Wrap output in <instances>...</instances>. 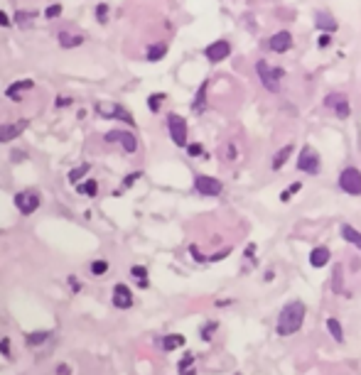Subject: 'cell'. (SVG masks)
Masks as SVG:
<instances>
[{
    "label": "cell",
    "mask_w": 361,
    "mask_h": 375,
    "mask_svg": "<svg viewBox=\"0 0 361 375\" xmlns=\"http://www.w3.org/2000/svg\"><path fill=\"white\" fill-rule=\"evenodd\" d=\"M185 341H187V338H185L182 333H169V336H165V338H162V348H165V351L182 348V346H185Z\"/></svg>",
    "instance_id": "cell-18"
},
{
    "label": "cell",
    "mask_w": 361,
    "mask_h": 375,
    "mask_svg": "<svg viewBox=\"0 0 361 375\" xmlns=\"http://www.w3.org/2000/svg\"><path fill=\"white\" fill-rule=\"evenodd\" d=\"M106 142H118L125 152H135L138 150V140L133 132H125V130H111L106 132Z\"/></svg>",
    "instance_id": "cell-8"
},
{
    "label": "cell",
    "mask_w": 361,
    "mask_h": 375,
    "mask_svg": "<svg viewBox=\"0 0 361 375\" xmlns=\"http://www.w3.org/2000/svg\"><path fill=\"white\" fill-rule=\"evenodd\" d=\"M300 189H302V184H300V181L290 184V186H288V189H285V192L280 194V201H290V197H292V194H297Z\"/></svg>",
    "instance_id": "cell-28"
},
{
    "label": "cell",
    "mask_w": 361,
    "mask_h": 375,
    "mask_svg": "<svg viewBox=\"0 0 361 375\" xmlns=\"http://www.w3.org/2000/svg\"><path fill=\"white\" fill-rule=\"evenodd\" d=\"M52 333L49 331H37V333H27V343L30 346H42L47 338H49Z\"/></svg>",
    "instance_id": "cell-26"
},
{
    "label": "cell",
    "mask_w": 361,
    "mask_h": 375,
    "mask_svg": "<svg viewBox=\"0 0 361 375\" xmlns=\"http://www.w3.org/2000/svg\"><path fill=\"white\" fill-rule=\"evenodd\" d=\"M268 47H270L273 52H278V54H285L288 49H292V35H290L288 30H280V32H275V35L268 40Z\"/></svg>",
    "instance_id": "cell-11"
},
{
    "label": "cell",
    "mask_w": 361,
    "mask_h": 375,
    "mask_svg": "<svg viewBox=\"0 0 361 375\" xmlns=\"http://www.w3.org/2000/svg\"><path fill=\"white\" fill-rule=\"evenodd\" d=\"M327 263H329V248H324V245L312 248V253H310V265H312V267H324Z\"/></svg>",
    "instance_id": "cell-15"
},
{
    "label": "cell",
    "mask_w": 361,
    "mask_h": 375,
    "mask_svg": "<svg viewBox=\"0 0 361 375\" xmlns=\"http://www.w3.org/2000/svg\"><path fill=\"white\" fill-rule=\"evenodd\" d=\"M15 206H18V211L23 216H30V214H35L40 209V194L32 192V189L20 192V194H15Z\"/></svg>",
    "instance_id": "cell-6"
},
{
    "label": "cell",
    "mask_w": 361,
    "mask_h": 375,
    "mask_svg": "<svg viewBox=\"0 0 361 375\" xmlns=\"http://www.w3.org/2000/svg\"><path fill=\"white\" fill-rule=\"evenodd\" d=\"M113 307H118V309H130L133 307V292L125 285L113 287Z\"/></svg>",
    "instance_id": "cell-13"
},
{
    "label": "cell",
    "mask_w": 361,
    "mask_h": 375,
    "mask_svg": "<svg viewBox=\"0 0 361 375\" xmlns=\"http://www.w3.org/2000/svg\"><path fill=\"white\" fill-rule=\"evenodd\" d=\"M344 101H346V96H344V93L332 91V93H327V96H324V108H332V110H334V108H337V106H341Z\"/></svg>",
    "instance_id": "cell-24"
},
{
    "label": "cell",
    "mask_w": 361,
    "mask_h": 375,
    "mask_svg": "<svg viewBox=\"0 0 361 375\" xmlns=\"http://www.w3.org/2000/svg\"><path fill=\"white\" fill-rule=\"evenodd\" d=\"M167 130H169V137L177 147H187V123H185L182 115L169 113L167 115Z\"/></svg>",
    "instance_id": "cell-4"
},
{
    "label": "cell",
    "mask_w": 361,
    "mask_h": 375,
    "mask_svg": "<svg viewBox=\"0 0 361 375\" xmlns=\"http://www.w3.org/2000/svg\"><path fill=\"white\" fill-rule=\"evenodd\" d=\"M290 154H292V145H285L280 152H275V157H273V162H270V169H273V172H278V169H280V167L288 162V157H290Z\"/></svg>",
    "instance_id": "cell-20"
},
{
    "label": "cell",
    "mask_w": 361,
    "mask_h": 375,
    "mask_svg": "<svg viewBox=\"0 0 361 375\" xmlns=\"http://www.w3.org/2000/svg\"><path fill=\"white\" fill-rule=\"evenodd\" d=\"M96 110H98V115H103V118H118V120H125L128 125H135V123H133V115H130L123 106H118V103H113V108H108L106 103H98Z\"/></svg>",
    "instance_id": "cell-10"
},
{
    "label": "cell",
    "mask_w": 361,
    "mask_h": 375,
    "mask_svg": "<svg viewBox=\"0 0 361 375\" xmlns=\"http://www.w3.org/2000/svg\"><path fill=\"white\" fill-rule=\"evenodd\" d=\"M15 20H18V22L25 27L30 20H35V13H15Z\"/></svg>",
    "instance_id": "cell-32"
},
{
    "label": "cell",
    "mask_w": 361,
    "mask_h": 375,
    "mask_svg": "<svg viewBox=\"0 0 361 375\" xmlns=\"http://www.w3.org/2000/svg\"><path fill=\"white\" fill-rule=\"evenodd\" d=\"M319 154L314 152L312 145H305L300 150V157H297V169L305 172V174H319Z\"/></svg>",
    "instance_id": "cell-5"
},
{
    "label": "cell",
    "mask_w": 361,
    "mask_h": 375,
    "mask_svg": "<svg viewBox=\"0 0 361 375\" xmlns=\"http://www.w3.org/2000/svg\"><path fill=\"white\" fill-rule=\"evenodd\" d=\"M130 275H135V277H138V282H140V280H147V272H145V267H140V265L130 267Z\"/></svg>",
    "instance_id": "cell-33"
},
{
    "label": "cell",
    "mask_w": 361,
    "mask_h": 375,
    "mask_svg": "<svg viewBox=\"0 0 361 375\" xmlns=\"http://www.w3.org/2000/svg\"><path fill=\"white\" fill-rule=\"evenodd\" d=\"M138 176H140V172H135V174H130V176H125V181H123V186H130V184H133V181H135Z\"/></svg>",
    "instance_id": "cell-43"
},
{
    "label": "cell",
    "mask_w": 361,
    "mask_h": 375,
    "mask_svg": "<svg viewBox=\"0 0 361 375\" xmlns=\"http://www.w3.org/2000/svg\"><path fill=\"white\" fill-rule=\"evenodd\" d=\"M45 15H47V18H57V15H62V5H49Z\"/></svg>",
    "instance_id": "cell-39"
},
{
    "label": "cell",
    "mask_w": 361,
    "mask_h": 375,
    "mask_svg": "<svg viewBox=\"0 0 361 375\" xmlns=\"http://www.w3.org/2000/svg\"><path fill=\"white\" fill-rule=\"evenodd\" d=\"M226 157H229V159L236 157V145H234V142H226Z\"/></svg>",
    "instance_id": "cell-41"
},
{
    "label": "cell",
    "mask_w": 361,
    "mask_h": 375,
    "mask_svg": "<svg viewBox=\"0 0 361 375\" xmlns=\"http://www.w3.org/2000/svg\"><path fill=\"white\" fill-rule=\"evenodd\" d=\"M231 54V44L226 42V40H219V42H212L207 49H204V57L212 62V64H219V62H224L226 57Z\"/></svg>",
    "instance_id": "cell-9"
},
{
    "label": "cell",
    "mask_w": 361,
    "mask_h": 375,
    "mask_svg": "<svg viewBox=\"0 0 361 375\" xmlns=\"http://www.w3.org/2000/svg\"><path fill=\"white\" fill-rule=\"evenodd\" d=\"M256 74L261 76L265 91H270V93H278V91H280V79L285 76V71H283L280 66H273V64H268V62L261 59V62L256 64Z\"/></svg>",
    "instance_id": "cell-2"
},
{
    "label": "cell",
    "mask_w": 361,
    "mask_h": 375,
    "mask_svg": "<svg viewBox=\"0 0 361 375\" xmlns=\"http://www.w3.org/2000/svg\"><path fill=\"white\" fill-rule=\"evenodd\" d=\"M192 363H194V358H192V355H185L182 360H179V370H182V373H187Z\"/></svg>",
    "instance_id": "cell-35"
},
{
    "label": "cell",
    "mask_w": 361,
    "mask_h": 375,
    "mask_svg": "<svg viewBox=\"0 0 361 375\" xmlns=\"http://www.w3.org/2000/svg\"><path fill=\"white\" fill-rule=\"evenodd\" d=\"M194 189L202 194V197H219L221 194V181L217 179V176H209V174H199L197 179H194Z\"/></svg>",
    "instance_id": "cell-7"
},
{
    "label": "cell",
    "mask_w": 361,
    "mask_h": 375,
    "mask_svg": "<svg viewBox=\"0 0 361 375\" xmlns=\"http://www.w3.org/2000/svg\"><path fill=\"white\" fill-rule=\"evenodd\" d=\"M0 27H10V18L5 13H0Z\"/></svg>",
    "instance_id": "cell-42"
},
{
    "label": "cell",
    "mask_w": 361,
    "mask_h": 375,
    "mask_svg": "<svg viewBox=\"0 0 361 375\" xmlns=\"http://www.w3.org/2000/svg\"><path fill=\"white\" fill-rule=\"evenodd\" d=\"M69 287H72L74 292H79V289H81V285H79V280H76V277H69Z\"/></svg>",
    "instance_id": "cell-44"
},
{
    "label": "cell",
    "mask_w": 361,
    "mask_h": 375,
    "mask_svg": "<svg viewBox=\"0 0 361 375\" xmlns=\"http://www.w3.org/2000/svg\"><path fill=\"white\" fill-rule=\"evenodd\" d=\"M59 44L64 47V49H74V47H81L84 44V37L81 35H72V32H59Z\"/></svg>",
    "instance_id": "cell-16"
},
{
    "label": "cell",
    "mask_w": 361,
    "mask_h": 375,
    "mask_svg": "<svg viewBox=\"0 0 361 375\" xmlns=\"http://www.w3.org/2000/svg\"><path fill=\"white\" fill-rule=\"evenodd\" d=\"M341 236H344V241H346V243H351L354 248H359V250H361V233H359L354 226H349V223H346V226H341Z\"/></svg>",
    "instance_id": "cell-17"
},
{
    "label": "cell",
    "mask_w": 361,
    "mask_h": 375,
    "mask_svg": "<svg viewBox=\"0 0 361 375\" xmlns=\"http://www.w3.org/2000/svg\"><path fill=\"white\" fill-rule=\"evenodd\" d=\"M108 270V263L106 260H96V263H91V272L94 275H103Z\"/></svg>",
    "instance_id": "cell-31"
},
{
    "label": "cell",
    "mask_w": 361,
    "mask_h": 375,
    "mask_svg": "<svg viewBox=\"0 0 361 375\" xmlns=\"http://www.w3.org/2000/svg\"><path fill=\"white\" fill-rule=\"evenodd\" d=\"M76 189H79L81 194H86V197H96V194H98V184H96L94 179H86L84 184L76 186Z\"/></svg>",
    "instance_id": "cell-25"
},
{
    "label": "cell",
    "mask_w": 361,
    "mask_h": 375,
    "mask_svg": "<svg viewBox=\"0 0 361 375\" xmlns=\"http://www.w3.org/2000/svg\"><path fill=\"white\" fill-rule=\"evenodd\" d=\"M59 375H69V368L67 365H59Z\"/></svg>",
    "instance_id": "cell-45"
},
{
    "label": "cell",
    "mask_w": 361,
    "mask_h": 375,
    "mask_svg": "<svg viewBox=\"0 0 361 375\" xmlns=\"http://www.w3.org/2000/svg\"><path fill=\"white\" fill-rule=\"evenodd\" d=\"M165 54H167V44H165V42H157V44H150V47H147V52H145L147 62H160V59H162Z\"/></svg>",
    "instance_id": "cell-19"
},
{
    "label": "cell",
    "mask_w": 361,
    "mask_h": 375,
    "mask_svg": "<svg viewBox=\"0 0 361 375\" xmlns=\"http://www.w3.org/2000/svg\"><path fill=\"white\" fill-rule=\"evenodd\" d=\"M106 13H108V5H106V3H101V5L96 8V15H98V22H106Z\"/></svg>",
    "instance_id": "cell-36"
},
{
    "label": "cell",
    "mask_w": 361,
    "mask_h": 375,
    "mask_svg": "<svg viewBox=\"0 0 361 375\" xmlns=\"http://www.w3.org/2000/svg\"><path fill=\"white\" fill-rule=\"evenodd\" d=\"M334 113H337V118H341V120H344V118H349V113H351L349 101H344L341 106H337V108H334Z\"/></svg>",
    "instance_id": "cell-30"
},
{
    "label": "cell",
    "mask_w": 361,
    "mask_h": 375,
    "mask_svg": "<svg viewBox=\"0 0 361 375\" xmlns=\"http://www.w3.org/2000/svg\"><path fill=\"white\" fill-rule=\"evenodd\" d=\"M0 353L10 355V338H0Z\"/></svg>",
    "instance_id": "cell-38"
},
{
    "label": "cell",
    "mask_w": 361,
    "mask_h": 375,
    "mask_svg": "<svg viewBox=\"0 0 361 375\" xmlns=\"http://www.w3.org/2000/svg\"><path fill=\"white\" fill-rule=\"evenodd\" d=\"M27 128V120H15V123H5L0 125V142H10L15 140L18 135H23Z\"/></svg>",
    "instance_id": "cell-12"
},
{
    "label": "cell",
    "mask_w": 361,
    "mask_h": 375,
    "mask_svg": "<svg viewBox=\"0 0 361 375\" xmlns=\"http://www.w3.org/2000/svg\"><path fill=\"white\" fill-rule=\"evenodd\" d=\"M329 42H332V40H329V35L324 32V35H319V40H317V47H319V49H324V47H329Z\"/></svg>",
    "instance_id": "cell-40"
},
{
    "label": "cell",
    "mask_w": 361,
    "mask_h": 375,
    "mask_svg": "<svg viewBox=\"0 0 361 375\" xmlns=\"http://www.w3.org/2000/svg\"><path fill=\"white\" fill-rule=\"evenodd\" d=\"M327 329H329V333H332V338L334 341H344V329H341V324H339V319H334V316H329L327 319Z\"/></svg>",
    "instance_id": "cell-23"
},
{
    "label": "cell",
    "mask_w": 361,
    "mask_h": 375,
    "mask_svg": "<svg viewBox=\"0 0 361 375\" xmlns=\"http://www.w3.org/2000/svg\"><path fill=\"white\" fill-rule=\"evenodd\" d=\"M339 189L351 194V197H359L361 194V172L356 167H346L341 169L339 174Z\"/></svg>",
    "instance_id": "cell-3"
},
{
    "label": "cell",
    "mask_w": 361,
    "mask_h": 375,
    "mask_svg": "<svg viewBox=\"0 0 361 375\" xmlns=\"http://www.w3.org/2000/svg\"><path fill=\"white\" fill-rule=\"evenodd\" d=\"M86 172H89V164H79L76 169H72V172H69V181H72V184H76V181H79V179H81Z\"/></svg>",
    "instance_id": "cell-27"
},
{
    "label": "cell",
    "mask_w": 361,
    "mask_h": 375,
    "mask_svg": "<svg viewBox=\"0 0 361 375\" xmlns=\"http://www.w3.org/2000/svg\"><path fill=\"white\" fill-rule=\"evenodd\" d=\"M214 329H217V321L207 324V326H204V331H202V338H204V341H209V336L214 333Z\"/></svg>",
    "instance_id": "cell-37"
},
{
    "label": "cell",
    "mask_w": 361,
    "mask_h": 375,
    "mask_svg": "<svg viewBox=\"0 0 361 375\" xmlns=\"http://www.w3.org/2000/svg\"><path fill=\"white\" fill-rule=\"evenodd\" d=\"M30 88H35V81L25 79V81H15V84H10L5 93H8L10 98H18V93H20V91H30Z\"/></svg>",
    "instance_id": "cell-21"
},
{
    "label": "cell",
    "mask_w": 361,
    "mask_h": 375,
    "mask_svg": "<svg viewBox=\"0 0 361 375\" xmlns=\"http://www.w3.org/2000/svg\"><path fill=\"white\" fill-rule=\"evenodd\" d=\"M162 101H165V93H155V96H150V98H147V108H150L152 113H157Z\"/></svg>",
    "instance_id": "cell-29"
},
{
    "label": "cell",
    "mask_w": 361,
    "mask_h": 375,
    "mask_svg": "<svg viewBox=\"0 0 361 375\" xmlns=\"http://www.w3.org/2000/svg\"><path fill=\"white\" fill-rule=\"evenodd\" d=\"M207 86H209V84L204 81L202 88L197 91V98H194V103H192V110H194V113H202V110L207 108Z\"/></svg>",
    "instance_id": "cell-22"
},
{
    "label": "cell",
    "mask_w": 361,
    "mask_h": 375,
    "mask_svg": "<svg viewBox=\"0 0 361 375\" xmlns=\"http://www.w3.org/2000/svg\"><path fill=\"white\" fill-rule=\"evenodd\" d=\"M187 152H190L192 157H199L204 150H202V145H199V142H192V145H187Z\"/></svg>",
    "instance_id": "cell-34"
},
{
    "label": "cell",
    "mask_w": 361,
    "mask_h": 375,
    "mask_svg": "<svg viewBox=\"0 0 361 375\" xmlns=\"http://www.w3.org/2000/svg\"><path fill=\"white\" fill-rule=\"evenodd\" d=\"M305 311H307V307H305V302H288L283 309H280V316H278V333L280 336H292V333H297L300 331V326H302V321H305Z\"/></svg>",
    "instance_id": "cell-1"
},
{
    "label": "cell",
    "mask_w": 361,
    "mask_h": 375,
    "mask_svg": "<svg viewBox=\"0 0 361 375\" xmlns=\"http://www.w3.org/2000/svg\"><path fill=\"white\" fill-rule=\"evenodd\" d=\"M314 25H317V30H322V32H327V35H332V32H337L339 30V25H337V20L327 13V10H322V13H317L314 15Z\"/></svg>",
    "instance_id": "cell-14"
}]
</instances>
